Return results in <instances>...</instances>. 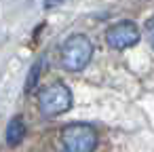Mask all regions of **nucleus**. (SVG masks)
I'll list each match as a JSON object with an SVG mask.
<instances>
[{
    "label": "nucleus",
    "mask_w": 154,
    "mask_h": 152,
    "mask_svg": "<svg viewBox=\"0 0 154 152\" xmlns=\"http://www.w3.org/2000/svg\"><path fill=\"white\" fill-rule=\"evenodd\" d=\"M91 57H93V45L85 34H72L70 38H66L61 47V64L66 70L78 72L89 66Z\"/></svg>",
    "instance_id": "nucleus-1"
},
{
    "label": "nucleus",
    "mask_w": 154,
    "mask_h": 152,
    "mask_svg": "<svg viewBox=\"0 0 154 152\" xmlns=\"http://www.w3.org/2000/svg\"><path fill=\"white\" fill-rule=\"evenodd\" d=\"M38 108L45 116H59L72 108V91L63 82L47 85L38 93Z\"/></svg>",
    "instance_id": "nucleus-2"
},
{
    "label": "nucleus",
    "mask_w": 154,
    "mask_h": 152,
    "mask_svg": "<svg viewBox=\"0 0 154 152\" xmlns=\"http://www.w3.org/2000/svg\"><path fill=\"white\" fill-rule=\"evenodd\" d=\"M66 152H93L97 146V131L87 123H72L61 131Z\"/></svg>",
    "instance_id": "nucleus-3"
},
{
    "label": "nucleus",
    "mask_w": 154,
    "mask_h": 152,
    "mask_svg": "<svg viewBox=\"0 0 154 152\" xmlns=\"http://www.w3.org/2000/svg\"><path fill=\"white\" fill-rule=\"evenodd\" d=\"M139 36H141V34H139L137 23L125 19V21H118V23H114V26L108 28V32H106V42H108L112 49H116V51H125V49L137 45V42H139Z\"/></svg>",
    "instance_id": "nucleus-4"
},
{
    "label": "nucleus",
    "mask_w": 154,
    "mask_h": 152,
    "mask_svg": "<svg viewBox=\"0 0 154 152\" xmlns=\"http://www.w3.org/2000/svg\"><path fill=\"white\" fill-rule=\"evenodd\" d=\"M5 137H7V144H9L11 148H15V146H19V144L23 141V137H26V123H23L21 116H13V118L9 120Z\"/></svg>",
    "instance_id": "nucleus-5"
},
{
    "label": "nucleus",
    "mask_w": 154,
    "mask_h": 152,
    "mask_svg": "<svg viewBox=\"0 0 154 152\" xmlns=\"http://www.w3.org/2000/svg\"><path fill=\"white\" fill-rule=\"evenodd\" d=\"M42 64H45V59L36 61V64L32 66V70L28 72V78H26V93H30V91L38 85V78H40V74H42Z\"/></svg>",
    "instance_id": "nucleus-6"
},
{
    "label": "nucleus",
    "mask_w": 154,
    "mask_h": 152,
    "mask_svg": "<svg viewBox=\"0 0 154 152\" xmlns=\"http://www.w3.org/2000/svg\"><path fill=\"white\" fill-rule=\"evenodd\" d=\"M146 34H148V40H150V45L154 49V17H150L146 21Z\"/></svg>",
    "instance_id": "nucleus-7"
},
{
    "label": "nucleus",
    "mask_w": 154,
    "mask_h": 152,
    "mask_svg": "<svg viewBox=\"0 0 154 152\" xmlns=\"http://www.w3.org/2000/svg\"><path fill=\"white\" fill-rule=\"evenodd\" d=\"M63 2V0H45V9H55Z\"/></svg>",
    "instance_id": "nucleus-8"
}]
</instances>
